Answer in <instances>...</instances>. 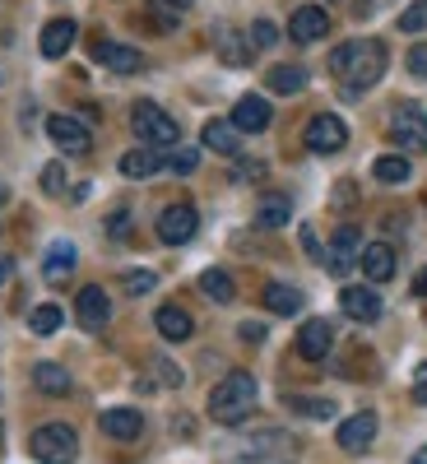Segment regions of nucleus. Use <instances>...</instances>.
<instances>
[{
    "label": "nucleus",
    "instance_id": "obj_1",
    "mask_svg": "<svg viewBox=\"0 0 427 464\" xmlns=\"http://www.w3.org/2000/svg\"><path fill=\"white\" fill-rule=\"evenodd\" d=\"M385 61H391L385 43H376V37H358V43H344V47L330 52V74L339 84H348L354 93H363L385 74Z\"/></svg>",
    "mask_w": 427,
    "mask_h": 464
},
{
    "label": "nucleus",
    "instance_id": "obj_2",
    "mask_svg": "<svg viewBox=\"0 0 427 464\" xmlns=\"http://www.w3.org/2000/svg\"><path fill=\"white\" fill-rule=\"evenodd\" d=\"M256 376L251 372H228L214 391H209V418L223 422V428H238V422H247L256 413Z\"/></svg>",
    "mask_w": 427,
    "mask_h": 464
},
{
    "label": "nucleus",
    "instance_id": "obj_3",
    "mask_svg": "<svg viewBox=\"0 0 427 464\" xmlns=\"http://www.w3.org/2000/svg\"><path fill=\"white\" fill-rule=\"evenodd\" d=\"M293 437L288 432H256V437H242L232 450H218V464H293Z\"/></svg>",
    "mask_w": 427,
    "mask_h": 464
},
{
    "label": "nucleus",
    "instance_id": "obj_4",
    "mask_svg": "<svg viewBox=\"0 0 427 464\" xmlns=\"http://www.w3.org/2000/svg\"><path fill=\"white\" fill-rule=\"evenodd\" d=\"M131 130H135L140 144H153V149H177V140H181V126L149 98L131 107Z\"/></svg>",
    "mask_w": 427,
    "mask_h": 464
},
{
    "label": "nucleus",
    "instance_id": "obj_5",
    "mask_svg": "<svg viewBox=\"0 0 427 464\" xmlns=\"http://www.w3.org/2000/svg\"><path fill=\"white\" fill-rule=\"evenodd\" d=\"M28 450H33L37 464H74V455H80V437H74L70 422H47V428L33 432Z\"/></svg>",
    "mask_w": 427,
    "mask_h": 464
},
{
    "label": "nucleus",
    "instance_id": "obj_6",
    "mask_svg": "<svg viewBox=\"0 0 427 464\" xmlns=\"http://www.w3.org/2000/svg\"><path fill=\"white\" fill-rule=\"evenodd\" d=\"M391 140L400 149H427V111L418 102H400L391 111Z\"/></svg>",
    "mask_w": 427,
    "mask_h": 464
},
{
    "label": "nucleus",
    "instance_id": "obj_7",
    "mask_svg": "<svg viewBox=\"0 0 427 464\" xmlns=\"http://www.w3.org/2000/svg\"><path fill=\"white\" fill-rule=\"evenodd\" d=\"M306 149L312 153H339L344 144H348V126L339 121L335 111H321V116H312V121H306Z\"/></svg>",
    "mask_w": 427,
    "mask_h": 464
},
{
    "label": "nucleus",
    "instance_id": "obj_8",
    "mask_svg": "<svg viewBox=\"0 0 427 464\" xmlns=\"http://www.w3.org/2000/svg\"><path fill=\"white\" fill-rule=\"evenodd\" d=\"M196 232H200V214L190 209V205H168V209L159 214V237H163L168 246H186Z\"/></svg>",
    "mask_w": 427,
    "mask_h": 464
},
{
    "label": "nucleus",
    "instance_id": "obj_9",
    "mask_svg": "<svg viewBox=\"0 0 427 464\" xmlns=\"http://www.w3.org/2000/svg\"><path fill=\"white\" fill-rule=\"evenodd\" d=\"M325 33H330V14L321 5H297L293 10V19H288V37H293V43L312 47V43H321Z\"/></svg>",
    "mask_w": 427,
    "mask_h": 464
},
{
    "label": "nucleus",
    "instance_id": "obj_10",
    "mask_svg": "<svg viewBox=\"0 0 427 464\" xmlns=\"http://www.w3.org/2000/svg\"><path fill=\"white\" fill-rule=\"evenodd\" d=\"M74 316H80L84 330H102V325L112 321V297H107L98 284L80 288V293H74Z\"/></svg>",
    "mask_w": 427,
    "mask_h": 464
},
{
    "label": "nucleus",
    "instance_id": "obj_11",
    "mask_svg": "<svg viewBox=\"0 0 427 464\" xmlns=\"http://www.w3.org/2000/svg\"><path fill=\"white\" fill-rule=\"evenodd\" d=\"M47 135H52V144L65 149V153H89V149H93L89 126L74 121V116H47Z\"/></svg>",
    "mask_w": 427,
    "mask_h": 464
},
{
    "label": "nucleus",
    "instance_id": "obj_12",
    "mask_svg": "<svg viewBox=\"0 0 427 464\" xmlns=\"http://www.w3.org/2000/svg\"><path fill=\"white\" fill-rule=\"evenodd\" d=\"M339 306H344L348 321L372 325V321L381 316V293H372V284H348V288L339 293Z\"/></svg>",
    "mask_w": 427,
    "mask_h": 464
},
{
    "label": "nucleus",
    "instance_id": "obj_13",
    "mask_svg": "<svg viewBox=\"0 0 427 464\" xmlns=\"http://www.w3.org/2000/svg\"><path fill=\"white\" fill-rule=\"evenodd\" d=\"M269 121H275V107H269L260 93H247V98H238V107H232V126H238L242 135H260Z\"/></svg>",
    "mask_w": 427,
    "mask_h": 464
},
{
    "label": "nucleus",
    "instance_id": "obj_14",
    "mask_svg": "<svg viewBox=\"0 0 427 464\" xmlns=\"http://www.w3.org/2000/svg\"><path fill=\"white\" fill-rule=\"evenodd\" d=\"M335 441H339L348 455H363V450L376 441V413H354V418H344L339 432H335Z\"/></svg>",
    "mask_w": 427,
    "mask_h": 464
},
{
    "label": "nucleus",
    "instance_id": "obj_15",
    "mask_svg": "<svg viewBox=\"0 0 427 464\" xmlns=\"http://www.w3.org/2000/svg\"><path fill=\"white\" fill-rule=\"evenodd\" d=\"M93 61L98 65H107V70H116V74H140L144 70V56L135 52V47H126V43H93Z\"/></svg>",
    "mask_w": 427,
    "mask_h": 464
},
{
    "label": "nucleus",
    "instance_id": "obj_16",
    "mask_svg": "<svg viewBox=\"0 0 427 464\" xmlns=\"http://www.w3.org/2000/svg\"><path fill=\"white\" fill-rule=\"evenodd\" d=\"M168 168V149H153V144H140L131 153H121V177L140 181V177H153Z\"/></svg>",
    "mask_w": 427,
    "mask_h": 464
},
{
    "label": "nucleus",
    "instance_id": "obj_17",
    "mask_svg": "<svg viewBox=\"0 0 427 464\" xmlns=\"http://www.w3.org/2000/svg\"><path fill=\"white\" fill-rule=\"evenodd\" d=\"M330 343H335L330 321H306V325L297 330V353H302L306 362H321V358L330 353Z\"/></svg>",
    "mask_w": 427,
    "mask_h": 464
},
{
    "label": "nucleus",
    "instance_id": "obj_18",
    "mask_svg": "<svg viewBox=\"0 0 427 464\" xmlns=\"http://www.w3.org/2000/svg\"><path fill=\"white\" fill-rule=\"evenodd\" d=\"M98 422H102V432H107L112 441H135V437L144 432V413H140V409H107Z\"/></svg>",
    "mask_w": 427,
    "mask_h": 464
},
{
    "label": "nucleus",
    "instance_id": "obj_19",
    "mask_svg": "<svg viewBox=\"0 0 427 464\" xmlns=\"http://www.w3.org/2000/svg\"><path fill=\"white\" fill-rule=\"evenodd\" d=\"M358 265H363V275H367V284H385V279L395 275V251L385 246V242H372V246H363Z\"/></svg>",
    "mask_w": 427,
    "mask_h": 464
},
{
    "label": "nucleus",
    "instance_id": "obj_20",
    "mask_svg": "<svg viewBox=\"0 0 427 464\" xmlns=\"http://www.w3.org/2000/svg\"><path fill=\"white\" fill-rule=\"evenodd\" d=\"M358 256H363V237H358V227H339V232H335V242H330V260H325V265L335 269V275H344V269L354 265Z\"/></svg>",
    "mask_w": 427,
    "mask_h": 464
},
{
    "label": "nucleus",
    "instance_id": "obj_21",
    "mask_svg": "<svg viewBox=\"0 0 427 464\" xmlns=\"http://www.w3.org/2000/svg\"><path fill=\"white\" fill-rule=\"evenodd\" d=\"M242 130L232 126V121H205V130H200V140L214 149V153H223V159H238L242 153V140H238Z\"/></svg>",
    "mask_w": 427,
    "mask_h": 464
},
{
    "label": "nucleus",
    "instance_id": "obj_22",
    "mask_svg": "<svg viewBox=\"0 0 427 464\" xmlns=\"http://www.w3.org/2000/svg\"><path fill=\"white\" fill-rule=\"evenodd\" d=\"M74 33H80V28H74V19H52V24L43 28V56H47V61H61V56L74 47Z\"/></svg>",
    "mask_w": 427,
    "mask_h": 464
},
{
    "label": "nucleus",
    "instance_id": "obj_23",
    "mask_svg": "<svg viewBox=\"0 0 427 464\" xmlns=\"http://www.w3.org/2000/svg\"><path fill=\"white\" fill-rule=\"evenodd\" d=\"M74 265H80V251H74L70 242H52V246H47L43 269H47V279H52V284H61L65 275H74Z\"/></svg>",
    "mask_w": 427,
    "mask_h": 464
},
{
    "label": "nucleus",
    "instance_id": "obj_24",
    "mask_svg": "<svg viewBox=\"0 0 427 464\" xmlns=\"http://www.w3.org/2000/svg\"><path fill=\"white\" fill-rule=\"evenodd\" d=\"M153 325H159V334L163 339H172V343H181V339H190V316L181 312V306H159V316H153Z\"/></svg>",
    "mask_w": 427,
    "mask_h": 464
},
{
    "label": "nucleus",
    "instance_id": "obj_25",
    "mask_svg": "<svg viewBox=\"0 0 427 464\" xmlns=\"http://www.w3.org/2000/svg\"><path fill=\"white\" fill-rule=\"evenodd\" d=\"M33 385H37L43 395H70V372L56 367V362H37V367H33Z\"/></svg>",
    "mask_w": 427,
    "mask_h": 464
},
{
    "label": "nucleus",
    "instance_id": "obj_26",
    "mask_svg": "<svg viewBox=\"0 0 427 464\" xmlns=\"http://www.w3.org/2000/svg\"><path fill=\"white\" fill-rule=\"evenodd\" d=\"M265 306H269L275 316H297V312H302V293L288 288V284H269V288H265Z\"/></svg>",
    "mask_w": 427,
    "mask_h": 464
},
{
    "label": "nucleus",
    "instance_id": "obj_27",
    "mask_svg": "<svg viewBox=\"0 0 427 464\" xmlns=\"http://www.w3.org/2000/svg\"><path fill=\"white\" fill-rule=\"evenodd\" d=\"M372 177L381 186H404L409 181V159H400V153H381V159L372 163Z\"/></svg>",
    "mask_w": 427,
    "mask_h": 464
},
{
    "label": "nucleus",
    "instance_id": "obj_28",
    "mask_svg": "<svg viewBox=\"0 0 427 464\" xmlns=\"http://www.w3.org/2000/svg\"><path fill=\"white\" fill-rule=\"evenodd\" d=\"M265 84L275 89V93H302L306 89V70L302 65H275L265 74Z\"/></svg>",
    "mask_w": 427,
    "mask_h": 464
},
{
    "label": "nucleus",
    "instance_id": "obj_29",
    "mask_svg": "<svg viewBox=\"0 0 427 464\" xmlns=\"http://www.w3.org/2000/svg\"><path fill=\"white\" fill-rule=\"evenodd\" d=\"M288 218H293L288 196H265V200L256 205V223H260V227H284Z\"/></svg>",
    "mask_w": 427,
    "mask_h": 464
},
{
    "label": "nucleus",
    "instance_id": "obj_30",
    "mask_svg": "<svg viewBox=\"0 0 427 464\" xmlns=\"http://www.w3.org/2000/svg\"><path fill=\"white\" fill-rule=\"evenodd\" d=\"M61 321H65V312H61V306L56 302H43V306H33V316H28V325H33V334H56L61 330Z\"/></svg>",
    "mask_w": 427,
    "mask_h": 464
},
{
    "label": "nucleus",
    "instance_id": "obj_31",
    "mask_svg": "<svg viewBox=\"0 0 427 464\" xmlns=\"http://www.w3.org/2000/svg\"><path fill=\"white\" fill-rule=\"evenodd\" d=\"M200 293L209 302H232V293H238V288H232V279L223 275V269H205V275H200Z\"/></svg>",
    "mask_w": 427,
    "mask_h": 464
},
{
    "label": "nucleus",
    "instance_id": "obj_32",
    "mask_svg": "<svg viewBox=\"0 0 427 464\" xmlns=\"http://www.w3.org/2000/svg\"><path fill=\"white\" fill-rule=\"evenodd\" d=\"M218 56H223L228 65H247V61H251V47L242 43L238 33H228V28H223V33H218Z\"/></svg>",
    "mask_w": 427,
    "mask_h": 464
},
{
    "label": "nucleus",
    "instance_id": "obj_33",
    "mask_svg": "<svg viewBox=\"0 0 427 464\" xmlns=\"http://www.w3.org/2000/svg\"><path fill=\"white\" fill-rule=\"evenodd\" d=\"M168 168H172L177 177H190V172L200 168V149H172V153H168Z\"/></svg>",
    "mask_w": 427,
    "mask_h": 464
},
{
    "label": "nucleus",
    "instance_id": "obj_34",
    "mask_svg": "<svg viewBox=\"0 0 427 464\" xmlns=\"http://www.w3.org/2000/svg\"><path fill=\"white\" fill-rule=\"evenodd\" d=\"M153 284H159V279H153V269H131V275L121 279V288H126L131 297H144V293H153Z\"/></svg>",
    "mask_w": 427,
    "mask_h": 464
},
{
    "label": "nucleus",
    "instance_id": "obj_35",
    "mask_svg": "<svg viewBox=\"0 0 427 464\" xmlns=\"http://www.w3.org/2000/svg\"><path fill=\"white\" fill-rule=\"evenodd\" d=\"M400 33H427V0H418V5L400 14Z\"/></svg>",
    "mask_w": 427,
    "mask_h": 464
},
{
    "label": "nucleus",
    "instance_id": "obj_36",
    "mask_svg": "<svg viewBox=\"0 0 427 464\" xmlns=\"http://www.w3.org/2000/svg\"><path fill=\"white\" fill-rule=\"evenodd\" d=\"M275 43H279V28L269 24V19H256V24H251V47L265 52V47H275Z\"/></svg>",
    "mask_w": 427,
    "mask_h": 464
},
{
    "label": "nucleus",
    "instance_id": "obj_37",
    "mask_svg": "<svg viewBox=\"0 0 427 464\" xmlns=\"http://www.w3.org/2000/svg\"><path fill=\"white\" fill-rule=\"evenodd\" d=\"M293 409L306 413V418H335V404L330 400H293Z\"/></svg>",
    "mask_w": 427,
    "mask_h": 464
},
{
    "label": "nucleus",
    "instance_id": "obj_38",
    "mask_svg": "<svg viewBox=\"0 0 427 464\" xmlns=\"http://www.w3.org/2000/svg\"><path fill=\"white\" fill-rule=\"evenodd\" d=\"M43 190H47V196H61V190H65V168L61 163H47L43 168Z\"/></svg>",
    "mask_w": 427,
    "mask_h": 464
},
{
    "label": "nucleus",
    "instance_id": "obj_39",
    "mask_svg": "<svg viewBox=\"0 0 427 464\" xmlns=\"http://www.w3.org/2000/svg\"><path fill=\"white\" fill-rule=\"evenodd\" d=\"M409 74H418V80H427V43L409 47Z\"/></svg>",
    "mask_w": 427,
    "mask_h": 464
},
{
    "label": "nucleus",
    "instance_id": "obj_40",
    "mask_svg": "<svg viewBox=\"0 0 427 464\" xmlns=\"http://www.w3.org/2000/svg\"><path fill=\"white\" fill-rule=\"evenodd\" d=\"M107 232H112V237H131V214L116 209V214L107 218Z\"/></svg>",
    "mask_w": 427,
    "mask_h": 464
},
{
    "label": "nucleus",
    "instance_id": "obj_41",
    "mask_svg": "<svg viewBox=\"0 0 427 464\" xmlns=\"http://www.w3.org/2000/svg\"><path fill=\"white\" fill-rule=\"evenodd\" d=\"M256 177H265V163H238L232 168V181H256Z\"/></svg>",
    "mask_w": 427,
    "mask_h": 464
},
{
    "label": "nucleus",
    "instance_id": "obj_42",
    "mask_svg": "<svg viewBox=\"0 0 427 464\" xmlns=\"http://www.w3.org/2000/svg\"><path fill=\"white\" fill-rule=\"evenodd\" d=\"M413 400H418V404H427V362L418 367V381H413Z\"/></svg>",
    "mask_w": 427,
    "mask_h": 464
},
{
    "label": "nucleus",
    "instance_id": "obj_43",
    "mask_svg": "<svg viewBox=\"0 0 427 464\" xmlns=\"http://www.w3.org/2000/svg\"><path fill=\"white\" fill-rule=\"evenodd\" d=\"M153 367H159V376H163L168 385H181V372H177L172 362H153Z\"/></svg>",
    "mask_w": 427,
    "mask_h": 464
},
{
    "label": "nucleus",
    "instance_id": "obj_44",
    "mask_svg": "<svg viewBox=\"0 0 427 464\" xmlns=\"http://www.w3.org/2000/svg\"><path fill=\"white\" fill-rule=\"evenodd\" d=\"M242 339H247V343H260V339H265V325L247 321V325H242Z\"/></svg>",
    "mask_w": 427,
    "mask_h": 464
},
{
    "label": "nucleus",
    "instance_id": "obj_45",
    "mask_svg": "<svg viewBox=\"0 0 427 464\" xmlns=\"http://www.w3.org/2000/svg\"><path fill=\"white\" fill-rule=\"evenodd\" d=\"M302 246H306V251H312V256H321V242H316V232H312V227H306V232H302Z\"/></svg>",
    "mask_w": 427,
    "mask_h": 464
},
{
    "label": "nucleus",
    "instance_id": "obj_46",
    "mask_svg": "<svg viewBox=\"0 0 427 464\" xmlns=\"http://www.w3.org/2000/svg\"><path fill=\"white\" fill-rule=\"evenodd\" d=\"M413 293L427 297V269H418V275H413Z\"/></svg>",
    "mask_w": 427,
    "mask_h": 464
},
{
    "label": "nucleus",
    "instance_id": "obj_47",
    "mask_svg": "<svg viewBox=\"0 0 427 464\" xmlns=\"http://www.w3.org/2000/svg\"><path fill=\"white\" fill-rule=\"evenodd\" d=\"M10 275H15V260H5V256H0V284H5Z\"/></svg>",
    "mask_w": 427,
    "mask_h": 464
},
{
    "label": "nucleus",
    "instance_id": "obj_48",
    "mask_svg": "<svg viewBox=\"0 0 427 464\" xmlns=\"http://www.w3.org/2000/svg\"><path fill=\"white\" fill-rule=\"evenodd\" d=\"M409 464H427V446H422V450H413V455H409Z\"/></svg>",
    "mask_w": 427,
    "mask_h": 464
},
{
    "label": "nucleus",
    "instance_id": "obj_49",
    "mask_svg": "<svg viewBox=\"0 0 427 464\" xmlns=\"http://www.w3.org/2000/svg\"><path fill=\"white\" fill-rule=\"evenodd\" d=\"M5 200H10V190H5V186H0V205H5Z\"/></svg>",
    "mask_w": 427,
    "mask_h": 464
}]
</instances>
